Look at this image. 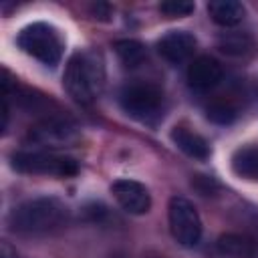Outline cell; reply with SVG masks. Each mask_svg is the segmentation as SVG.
I'll use <instances>...</instances> for the list:
<instances>
[{"label":"cell","mask_w":258,"mask_h":258,"mask_svg":"<svg viewBox=\"0 0 258 258\" xmlns=\"http://www.w3.org/2000/svg\"><path fill=\"white\" fill-rule=\"evenodd\" d=\"M69 210L56 198H34L16 206L8 216V226L16 234L40 236L67 224Z\"/></svg>","instance_id":"cell-1"},{"label":"cell","mask_w":258,"mask_h":258,"mask_svg":"<svg viewBox=\"0 0 258 258\" xmlns=\"http://www.w3.org/2000/svg\"><path fill=\"white\" fill-rule=\"evenodd\" d=\"M62 85L77 103H93L105 87V67L101 56L93 50L75 52L67 62Z\"/></svg>","instance_id":"cell-2"},{"label":"cell","mask_w":258,"mask_h":258,"mask_svg":"<svg viewBox=\"0 0 258 258\" xmlns=\"http://www.w3.org/2000/svg\"><path fill=\"white\" fill-rule=\"evenodd\" d=\"M123 111L147 125H153L163 111V91L153 83H131L119 93Z\"/></svg>","instance_id":"cell-3"},{"label":"cell","mask_w":258,"mask_h":258,"mask_svg":"<svg viewBox=\"0 0 258 258\" xmlns=\"http://www.w3.org/2000/svg\"><path fill=\"white\" fill-rule=\"evenodd\" d=\"M18 46L34 56L36 60L48 64V67H54L60 56H62V38L58 34V30L46 22H32L28 26H24L16 38Z\"/></svg>","instance_id":"cell-4"},{"label":"cell","mask_w":258,"mask_h":258,"mask_svg":"<svg viewBox=\"0 0 258 258\" xmlns=\"http://www.w3.org/2000/svg\"><path fill=\"white\" fill-rule=\"evenodd\" d=\"M167 218H169V232L179 246L194 248L200 242L202 220H200L196 206L189 200H185L181 196L171 198L169 208H167Z\"/></svg>","instance_id":"cell-5"},{"label":"cell","mask_w":258,"mask_h":258,"mask_svg":"<svg viewBox=\"0 0 258 258\" xmlns=\"http://www.w3.org/2000/svg\"><path fill=\"white\" fill-rule=\"evenodd\" d=\"M12 165L22 173L56 175V177H69L79 171V165L73 157L56 155L48 151H20L12 157Z\"/></svg>","instance_id":"cell-6"},{"label":"cell","mask_w":258,"mask_h":258,"mask_svg":"<svg viewBox=\"0 0 258 258\" xmlns=\"http://www.w3.org/2000/svg\"><path fill=\"white\" fill-rule=\"evenodd\" d=\"M77 135H79V129L73 119L50 115L30 129L28 139L42 147H60V145L73 143Z\"/></svg>","instance_id":"cell-7"},{"label":"cell","mask_w":258,"mask_h":258,"mask_svg":"<svg viewBox=\"0 0 258 258\" xmlns=\"http://www.w3.org/2000/svg\"><path fill=\"white\" fill-rule=\"evenodd\" d=\"M111 191L119 202V206L129 214L139 216L151 208V196L147 187L135 179H117L111 185Z\"/></svg>","instance_id":"cell-8"},{"label":"cell","mask_w":258,"mask_h":258,"mask_svg":"<svg viewBox=\"0 0 258 258\" xmlns=\"http://www.w3.org/2000/svg\"><path fill=\"white\" fill-rule=\"evenodd\" d=\"M196 36L187 30H171L165 36L159 38L157 42V50L159 54L171 62V64H179L183 60H187L194 50H196Z\"/></svg>","instance_id":"cell-9"},{"label":"cell","mask_w":258,"mask_h":258,"mask_svg":"<svg viewBox=\"0 0 258 258\" xmlns=\"http://www.w3.org/2000/svg\"><path fill=\"white\" fill-rule=\"evenodd\" d=\"M222 64L212 56H198L187 69V83L191 89L204 93L214 89L222 81Z\"/></svg>","instance_id":"cell-10"},{"label":"cell","mask_w":258,"mask_h":258,"mask_svg":"<svg viewBox=\"0 0 258 258\" xmlns=\"http://www.w3.org/2000/svg\"><path fill=\"white\" fill-rule=\"evenodd\" d=\"M171 141L177 145V149H181L185 155L194 157V159H206L210 155V145L208 141L191 131L189 127H183V125H175L171 129Z\"/></svg>","instance_id":"cell-11"},{"label":"cell","mask_w":258,"mask_h":258,"mask_svg":"<svg viewBox=\"0 0 258 258\" xmlns=\"http://www.w3.org/2000/svg\"><path fill=\"white\" fill-rule=\"evenodd\" d=\"M216 250L224 258H254L258 248L256 242L244 234H224L216 242Z\"/></svg>","instance_id":"cell-12"},{"label":"cell","mask_w":258,"mask_h":258,"mask_svg":"<svg viewBox=\"0 0 258 258\" xmlns=\"http://www.w3.org/2000/svg\"><path fill=\"white\" fill-rule=\"evenodd\" d=\"M208 14L216 24L230 28L244 20L246 10L238 0H214L208 4Z\"/></svg>","instance_id":"cell-13"},{"label":"cell","mask_w":258,"mask_h":258,"mask_svg":"<svg viewBox=\"0 0 258 258\" xmlns=\"http://www.w3.org/2000/svg\"><path fill=\"white\" fill-rule=\"evenodd\" d=\"M232 169L246 179H258V145L240 147L232 155Z\"/></svg>","instance_id":"cell-14"},{"label":"cell","mask_w":258,"mask_h":258,"mask_svg":"<svg viewBox=\"0 0 258 258\" xmlns=\"http://www.w3.org/2000/svg\"><path fill=\"white\" fill-rule=\"evenodd\" d=\"M254 42L244 32H226L218 38V48L230 56H244L252 50Z\"/></svg>","instance_id":"cell-15"},{"label":"cell","mask_w":258,"mask_h":258,"mask_svg":"<svg viewBox=\"0 0 258 258\" xmlns=\"http://www.w3.org/2000/svg\"><path fill=\"white\" fill-rule=\"evenodd\" d=\"M115 52L119 56V60L133 69V67H139L143 60H145V46L139 42V40H133V38H123V40H117L115 42Z\"/></svg>","instance_id":"cell-16"},{"label":"cell","mask_w":258,"mask_h":258,"mask_svg":"<svg viewBox=\"0 0 258 258\" xmlns=\"http://www.w3.org/2000/svg\"><path fill=\"white\" fill-rule=\"evenodd\" d=\"M238 111L236 107L230 103V101H214L210 107H208V119L218 123V125H228L236 119Z\"/></svg>","instance_id":"cell-17"},{"label":"cell","mask_w":258,"mask_h":258,"mask_svg":"<svg viewBox=\"0 0 258 258\" xmlns=\"http://www.w3.org/2000/svg\"><path fill=\"white\" fill-rule=\"evenodd\" d=\"M161 14L169 16V18H181L194 12V2H185V0H167L159 4Z\"/></svg>","instance_id":"cell-18"},{"label":"cell","mask_w":258,"mask_h":258,"mask_svg":"<svg viewBox=\"0 0 258 258\" xmlns=\"http://www.w3.org/2000/svg\"><path fill=\"white\" fill-rule=\"evenodd\" d=\"M0 258H18V254L8 242H2L0 244Z\"/></svg>","instance_id":"cell-19"},{"label":"cell","mask_w":258,"mask_h":258,"mask_svg":"<svg viewBox=\"0 0 258 258\" xmlns=\"http://www.w3.org/2000/svg\"><path fill=\"white\" fill-rule=\"evenodd\" d=\"M143 258H167V256H163V254H147Z\"/></svg>","instance_id":"cell-20"},{"label":"cell","mask_w":258,"mask_h":258,"mask_svg":"<svg viewBox=\"0 0 258 258\" xmlns=\"http://www.w3.org/2000/svg\"><path fill=\"white\" fill-rule=\"evenodd\" d=\"M109 258H125L123 254H113V256H109Z\"/></svg>","instance_id":"cell-21"}]
</instances>
